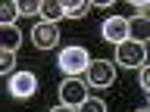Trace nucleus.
<instances>
[{"label": "nucleus", "mask_w": 150, "mask_h": 112, "mask_svg": "<svg viewBox=\"0 0 150 112\" xmlns=\"http://www.w3.org/2000/svg\"><path fill=\"white\" fill-rule=\"evenodd\" d=\"M88 65H91V56L84 47H66L59 50V69L66 72V78H78L81 72H88Z\"/></svg>", "instance_id": "f257e3e1"}, {"label": "nucleus", "mask_w": 150, "mask_h": 112, "mask_svg": "<svg viewBox=\"0 0 150 112\" xmlns=\"http://www.w3.org/2000/svg\"><path fill=\"white\" fill-rule=\"evenodd\" d=\"M144 59H147V47L138 44V41H131V37L116 47V62L125 65V69H141Z\"/></svg>", "instance_id": "f03ea898"}, {"label": "nucleus", "mask_w": 150, "mask_h": 112, "mask_svg": "<svg viewBox=\"0 0 150 112\" xmlns=\"http://www.w3.org/2000/svg\"><path fill=\"white\" fill-rule=\"evenodd\" d=\"M88 87L91 84H84L81 78H66L63 84H59V103L63 106H81L84 100H88Z\"/></svg>", "instance_id": "7ed1b4c3"}, {"label": "nucleus", "mask_w": 150, "mask_h": 112, "mask_svg": "<svg viewBox=\"0 0 150 112\" xmlns=\"http://www.w3.org/2000/svg\"><path fill=\"white\" fill-rule=\"evenodd\" d=\"M88 84L91 87H110L112 81H116V69H112L110 59H91V65H88Z\"/></svg>", "instance_id": "20e7f679"}, {"label": "nucleus", "mask_w": 150, "mask_h": 112, "mask_svg": "<svg viewBox=\"0 0 150 112\" xmlns=\"http://www.w3.org/2000/svg\"><path fill=\"white\" fill-rule=\"evenodd\" d=\"M31 41L38 50H53V47H59V28L53 22H38L31 28Z\"/></svg>", "instance_id": "39448f33"}, {"label": "nucleus", "mask_w": 150, "mask_h": 112, "mask_svg": "<svg viewBox=\"0 0 150 112\" xmlns=\"http://www.w3.org/2000/svg\"><path fill=\"white\" fill-rule=\"evenodd\" d=\"M100 37L119 47L122 41H128V22H125L122 16H110V19L100 25Z\"/></svg>", "instance_id": "423d86ee"}, {"label": "nucleus", "mask_w": 150, "mask_h": 112, "mask_svg": "<svg viewBox=\"0 0 150 112\" xmlns=\"http://www.w3.org/2000/svg\"><path fill=\"white\" fill-rule=\"evenodd\" d=\"M35 90H38V78H35L31 72H16L13 78H9V93L19 97V100L35 97Z\"/></svg>", "instance_id": "0eeeda50"}, {"label": "nucleus", "mask_w": 150, "mask_h": 112, "mask_svg": "<svg viewBox=\"0 0 150 112\" xmlns=\"http://www.w3.org/2000/svg\"><path fill=\"white\" fill-rule=\"evenodd\" d=\"M128 37H131V41H138V44L150 41V16H134V19H128Z\"/></svg>", "instance_id": "6e6552de"}, {"label": "nucleus", "mask_w": 150, "mask_h": 112, "mask_svg": "<svg viewBox=\"0 0 150 112\" xmlns=\"http://www.w3.org/2000/svg\"><path fill=\"white\" fill-rule=\"evenodd\" d=\"M19 44H22V31L16 25H0V47L9 50V53H16Z\"/></svg>", "instance_id": "1a4fd4ad"}, {"label": "nucleus", "mask_w": 150, "mask_h": 112, "mask_svg": "<svg viewBox=\"0 0 150 112\" xmlns=\"http://www.w3.org/2000/svg\"><path fill=\"white\" fill-rule=\"evenodd\" d=\"M41 16H44V22H53V25H56V19H63V16H66V3L44 0V3H41Z\"/></svg>", "instance_id": "9d476101"}, {"label": "nucleus", "mask_w": 150, "mask_h": 112, "mask_svg": "<svg viewBox=\"0 0 150 112\" xmlns=\"http://www.w3.org/2000/svg\"><path fill=\"white\" fill-rule=\"evenodd\" d=\"M19 13H22L19 3H3V6H0V22H3V25H13V19H16Z\"/></svg>", "instance_id": "9b49d317"}, {"label": "nucleus", "mask_w": 150, "mask_h": 112, "mask_svg": "<svg viewBox=\"0 0 150 112\" xmlns=\"http://www.w3.org/2000/svg\"><path fill=\"white\" fill-rule=\"evenodd\" d=\"M88 9H91V3H84V0H78V3H66V16H69V19H81Z\"/></svg>", "instance_id": "f8f14e48"}, {"label": "nucleus", "mask_w": 150, "mask_h": 112, "mask_svg": "<svg viewBox=\"0 0 150 112\" xmlns=\"http://www.w3.org/2000/svg\"><path fill=\"white\" fill-rule=\"evenodd\" d=\"M78 112H106V106H103V100H94V97H88V100L78 106Z\"/></svg>", "instance_id": "ddd939ff"}, {"label": "nucleus", "mask_w": 150, "mask_h": 112, "mask_svg": "<svg viewBox=\"0 0 150 112\" xmlns=\"http://www.w3.org/2000/svg\"><path fill=\"white\" fill-rule=\"evenodd\" d=\"M13 62H16V53L3 50V53H0V72H13Z\"/></svg>", "instance_id": "4468645a"}, {"label": "nucleus", "mask_w": 150, "mask_h": 112, "mask_svg": "<svg viewBox=\"0 0 150 112\" xmlns=\"http://www.w3.org/2000/svg\"><path fill=\"white\" fill-rule=\"evenodd\" d=\"M19 9H22L25 16H31V13H41V3H38V0H19Z\"/></svg>", "instance_id": "2eb2a0df"}, {"label": "nucleus", "mask_w": 150, "mask_h": 112, "mask_svg": "<svg viewBox=\"0 0 150 112\" xmlns=\"http://www.w3.org/2000/svg\"><path fill=\"white\" fill-rule=\"evenodd\" d=\"M141 87L150 93V65H141Z\"/></svg>", "instance_id": "dca6fc26"}, {"label": "nucleus", "mask_w": 150, "mask_h": 112, "mask_svg": "<svg viewBox=\"0 0 150 112\" xmlns=\"http://www.w3.org/2000/svg\"><path fill=\"white\" fill-rule=\"evenodd\" d=\"M50 112H75L72 106H63V103H59V106H56V109H50Z\"/></svg>", "instance_id": "f3484780"}, {"label": "nucleus", "mask_w": 150, "mask_h": 112, "mask_svg": "<svg viewBox=\"0 0 150 112\" xmlns=\"http://www.w3.org/2000/svg\"><path fill=\"white\" fill-rule=\"evenodd\" d=\"M138 112H150V106H147V109H138Z\"/></svg>", "instance_id": "a211bd4d"}]
</instances>
